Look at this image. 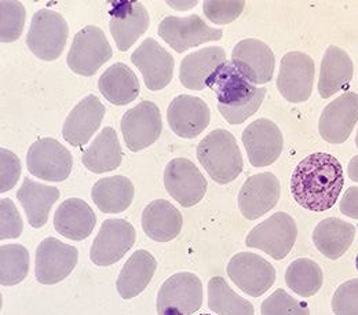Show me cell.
<instances>
[{"mask_svg": "<svg viewBox=\"0 0 358 315\" xmlns=\"http://www.w3.org/2000/svg\"><path fill=\"white\" fill-rule=\"evenodd\" d=\"M296 237L295 219L285 212H277L250 231L245 245L261 249L275 261H282L294 248Z\"/></svg>", "mask_w": 358, "mask_h": 315, "instance_id": "4", "label": "cell"}, {"mask_svg": "<svg viewBox=\"0 0 358 315\" xmlns=\"http://www.w3.org/2000/svg\"><path fill=\"white\" fill-rule=\"evenodd\" d=\"M113 55L105 34L98 27L89 25L79 31L68 52V66L80 76H92Z\"/></svg>", "mask_w": 358, "mask_h": 315, "instance_id": "7", "label": "cell"}, {"mask_svg": "<svg viewBox=\"0 0 358 315\" xmlns=\"http://www.w3.org/2000/svg\"><path fill=\"white\" fill-rule=\"evenodd\" d=\"M28 171L47 182L68 180L73 167L71 152L57 139L43 138L32 143L27 154Z\"/></svg>", "mask_w": 358, "mask_h": 315, "instance_id": "8", "label": "cell"}, {"mask_svg": "<svg viewBox=\"0 0 358 315\" xmlns=\"http://www.w3.org/2000/svg\"><path fill=\"white\" fill-rule=\"evenodd\" d=\"M164 186L177 203L190 208L204 198L208 183L193 161L178 157L166 167Z\"/></svg>", "mask_w": 358, "mask_h": 315, "instance_id": "14", "label": "cell"}, {"mask_svg": "<svg viewBox=\"0 0 358 315\" xmlns=\"http://www.w3.org/2000/svg\"><path fill=\"white\" fill-rule=\"evenodd\" d=\"M98 89L110 103L123 106L138 98L141 86L131 68L119 62L109 66L101 75Z\"/></svg>", "mask_w": 358, "mask_h": 315, "instance_id": "32", "label": "cell"}, {"mask_svg": "<svg viewBox=\"0 0 358 315\" xmlns=\"http://www.w3.org/2000/svg\"><path fill=\"white\" fill-rule=\"evenodd\" d=\"M157 262L146 251H136L126 262L117 278V292L123 299H133L142 293L152 281Z\"/></svg>", "mask_w": 358, "mask_h": 315, "instance_id": "33", "label": "cell"}, {"mask_svg": "<svg viewBox=\"0 0 358 315\" xmlns=\"http://www.w3.org/2000/svg\"><path fill=\"white\" fill-rule=\"evenodd\" d=\"M203 305V285L197 275L178 272L170 277L157 295V314L192 315Z\"/></svg>", "mask_w": 358, "mask_h": 315, "instance_id": "6", "label": "cell"}, {"mask_svg": "<svg viewBox=\"0 0 358 315\" xmlns=\"http://www.w3.org/2000/svg\"><path fill=\"white\" fill-rule=\"evenodd\" d=\"M160 38L177 52H185L192 47L221 41L222 29H214L197 14L189 17H167L159 25Z\"/></svg>", "mask_w": 358, "mask_h": 315, "instance_id": "9", "label": "cell"}, {"mask_svg": "<svg viewBox=\"0 0 358 315\" xmlns=\"http://www.w3.org/2000/svg\"><path fill=\"white\" fill-rule=\"evenodd\" d=\"M341 212L353 219H358V186H352L343 194L341 204Z\"/></svg>", "mask_w": 358, "mask_h": 315, "instance_id": "43", "label": "cell"}, {"mask_svg": "<svg viewBox=\"0 0 358 315\" xmlns=\"http://www.w3.org/2000/svg\"><path fill=\"white\" fill-rule=\"evenodd\" d=\"M91 197L101 212L120 214L129 210L134 200V184L122 175L103 178L92 186Z\"/></svg>", "mask_w": 358, "mask_h": 315, "instance_id": "31", "label": "cell"}, {"mask_svg": "<svg viewBox=\"0 0 358 315\" xmlns=\"http://www.w3.org/2000/svg\"><path fill=\"white\" fill-rule=\"evenodd\" d=\"M226 62V52L220 45L206 47L194 51L180 62L179 80L187 90L201 91L207 79Z\"/></svg>", "mask_w": 358, "mask_h": 315, "instance_id": "24", "label": "cell"}, {"mask_svg": "<svg viewBox=\"0 0 358 315\" xmlns=\"http://www.w3.org/2000/svg\"><path fill=\"white\" fill-rule=\"evenodd\" d=\"M25 25V8L20 1H0V42H15Z\"/></svg>", "mask_w": 358, "mask_h": 315, "instance_id": "37", "label": "cell"}, {"mask_svg": "<svg viewBox=\"0 0 358 315\" xmlns=\"http://www.w3.org/2000/svg\"><path fill=\"white\" fill-rule=\"evenodd\" d=\"M21 177L20 159L10 150L0 149V191L11 190Z\"/></svg>", "mask_w": 358, "mask_h": 315, "instance_id": "42", "label": "cell"}, {"mask_svg": "<svg viewBox=\"0 0 358 315\" xmlns=\"http://www.w3.org/2000/svg\"><path fill=\"white\" fill-rule=\"evenodd\" d=\"M96 217L89 204L80 198L65 200L54 215L57 233L72 241H82L91 235Z\"/></svg>", "mask_w": 358, "mask_h": 315, "instance_id": "25", "label": "cell"}, {"mask_svg": "<svg viewBox=\"0 0 358 315\" xmlns=\"http://www.w3.org/2000/svg\"><path fill=\"white\" fill-rule=\"evenodd\" d=\"M201 315H210V314H201Z\"/></svg>", "mask_w": 358, "mask_h": 315, "instance_id": "47", "label": "cell"}, {"mask_svg": "<svg viewBox=\"0 0 358 315\" xmlns=\"http://www.w3.org/2000/svg\"><path fill=\"white\" fill-rule=\"evenodd\" d=\"M17 198L21 203L31 226L41 228L47 224L50 210L59 198V190L54 186H45L25 178L17 193Z\"/></svg>", "mask_w": 358, "mask_h": 315, "instance_id": "30", "label": "cell"}, {"mask_svg": "<svg viewBox=\"0 0 358 315\" xmlns=\"http://www.w3.org/2000/svg\"><path fill=\"white\" fill-rule=\"evenodd\" d=\"M167 119L177 135L193 139L208 127L211 112L203 99L192 95H179L170 103Z\"/></svg>", "mask_w": 358, "mask_h": 315, "instance_id": "22", "label": "cell"}, {"mask_svg": "<svg viewBox=\"0 0 358 315\" xmlns=\"http://www.w3.org/2000/svg\"><path fill=\"white\" fill-rule=\"evenodd\" d=\"M343 184L345 174L339 160L328 153H313L295 168L291 191L305 210L324 212L336 204Z\"/></svg>", "mask_w": 358, "mask_h": 315, "instance_id": "1", "label": "cell"}, {"mask_svg": "<svg viewBox=\"0 0 358 315\" xmlns=\"http://www.w3.org/2000/svg\"><path fill=\"white\" fill-rule=\"evenodd\" d=\"M356 268H357V270H358V255H357V258H356Z\"/></svg>", "mask_w": 358, "mask_h": 315, "instance_id": "45", "label": "cell"}, {"mask_svg": "<svg viewBox=\"0 0 358 315\" xmlns=\"http://www.w3.org/2000/svg\"><path fill=\"white\" fill-rule=\"evenodd\" d=\"M231 64L251 85H266L274 73V52L258 39H245L234 45Z\"/></svg>", "mask_w": 358, "mask_h": 315, "instance_id": "18", "label": "cell"}, {"mask_svg": "<svg viewBox=\"0 0 358 315\" xmlns=\"http://www.w3.org/2000/svg\"><path fill=\"white\" fill-rule=\"evenodd\" d=\"M314 73L315 65L308 54L299 51L288 52L281 59L277 89L288 102H305L313 91Z\"/></svg>", "mask_w": 358, "mask_h": 315, "instance_id": "10", "label": "cell"}, {"mask_svg": "<svg viewBox=\"0 0 358 315\" xmlns=\"http://www.w3.org/2000/svg\"><path fill=\"white\" fill-rule=\"evenodd\" d=\"M206 87L214 91L218 110L230 124H241L255 115L268 92L265 87L251 85L229 61L207 79Z\"/></svg>", "mask_w": 358, "mask_h": 315, "instance_id": "2", "label": "cell"}, {"mask_svg": "<svg viewBox=\"0 0 358 315\" xmlns=\"http://www.w3.org/2000/svg\"><path fill=\"white\" fill-rule=\"evenodd\" d=\"M335 315H358V278L343 282L332 298Z\"/></svg>", "mask_w": 358, "mask_h": 315, "instance_id": "40", "label": "cell"}, {"mask_svg": "<svg viewBox=\"0 0 358 315\" xmlns=\"http://www.w3.org/2000/svg\"><path fill=\"white\" fill-rule=\"evenodd\" d=\"M182 225L183 218L180 212L167 200H155L142 212L145 234L157 242H169L177 238Z\"/></svg>", "mask_w": 358, "mask_h": 315, "instance_id": "27", "label": "cell"}, {"mask_svg": "<svg viewBox=\"0 0 358 315\" xmlns=\"http://www.w3.org/2000/svg\"><path fill=\"white\" fill-rule=\"evenodd\" d=\"M110 10L109 29L120 51H127L149 28V13L139 1H117Z\"/></svg>", "mask_w": 358, "mask_h": 315, "instance_id": "21", "label": "cell"}, {"mask_svg": "<svg viewBox=\"0 0 358 315\" xmlns=\"http://www.w3.org/2000/svg\"><path fill=\"white\" fill-rule=\"evenodd\" d=\"M29 271V252L18 244L0 247V284L13 286L22 282Z\"/></svg>", "mask_w": 358, "mask_h": 315, "instance_id": "36", "label": "cell"}, {"mask_svg": "<svg viewBox=\"0 0 358 315\" xmlns=\"http://www.w3.org/2000/svg\"><path fill=\"white\" fill-rule=\"evenodd\" d=\"M324 275L321 268L310 259H296L285 271V284L296 295L312 298L322 286Z\"/></svg>", "mask_w": 358, "mask_h": 315, "instance_id": "35", "label": "cell"}, {"mask_svg": "<svg viewBox=\"0 0 358 315\" xmlns=\"http://www.w3.org/2000/svg\"><path fill=\"white\" fill-rule=\"evenodd\" d=\"M69 36L65 18L52 10H39L34 14L27 36V45L38 58L54 61L62 54Z\"/></svg>", "mask_w": 358, "mask_h": 315, "instance_id": "5", "label": "cell"}, {"mask_svg": "<svg viewBox=\"0 0 358 315\" xmlns=\"http://www.w3.org/2000/svg\"><path fill=\"white\" fill-rule=\"evenodd\" d=\"M135 237V228L130 222L124 219H108L101 226L91 245L90 259L96 266L115 265L133 248Z\"/></svg>", "mask_w": 358, "mask_h": 315, "instance_id": "11", "label": "cell"}, {"mask_svg": "<svg viewBox=\"0 0 358 315\" xmlns=\"http://www.w3.org/2000/svg\"><path fill=\"white\" fill-rule=\"evenodd\" d=\"M245 7L244 0H207L203 4V10L206 17L217 24L224 25L229 22H233L236 18L240 17Z\"/></svg>", "mask_w": 358, "mask_h": 315, "instance_id": "39", "label": "cell"}, {"mask_svg": "<svg viewBox=\"0 0 358 315\" xmlns=\"http://www.w3.org/2000/svg\"><path fill=\"white\" fill-rule=\"evenodd\" d=\"M262 315H310L306 303L296 300L284 289H277L262 303Z\"/></svg>", "mask_w": 358, "mask_h": 315, "instance_id": "38", "label": "cell"}, {"mask_svg": "<svg viewBox=\"0 0 358 315\" xmlns=\"http://www.w3.org/2000/svg\"><path fill=\"white\" fill-rule=\"evenodd\" d=\"M356 227L338 218H327L315 226L313 241L315 248L328 259L342 258L352 247Z\"/></svg>", "mask_w": 358, "mask_h": 315, "instance_id": "28", "label": "cell"}, {"mask_svg": "<svg viewBox=\"0 0 358 315\" xmlns=\"http://www.w3.org/2000/svg\"><path fill=\"white\" fill-rule=\"evenodd\" d=\"M243 145L252 167H268L277 161L282 152L281 130L268 119L252 122L243 131Z\"/></svg>", "mask_w": 358, "mask_h": 315, "instance_id": "19", "label": "cell"}, {"mask_svg": "<svg viewBox=\"0 0 358 315\" xmlns=\"http://www.w3.org/2000/svg\"><path fill=\"white\" fill-rule=\"evenodd\" d=\"M122 134L131 152H139L153 145L163 131L160 109L155 102L142 101L127 110L120 123Z\"/></svg>", "mask_w": 358, "mask_h": 315, "instance_id": "12", "label": "cell"}, {"mask_svg": "<svg viewBox=\"0 0 358 315\" xmlns=\"http://www.w3.org/2000/svg\"><path fill=\"white\" fill-rule=\"evenodd\" d=\"M122 160L123 150L112 127L103 129L82 156L83 166L94 174L110 173L120 167Z\"/></svg>", "mask_w": 358, "mask_h": 315, "instance_id": "29", "label": "cell"}, {"mask_svg": "<svg viewBox=\"0 0 358 315\" xmlns=\"http://www.w3.org/2000/svg\"><path fill=\"white\" fill-rule=\"evenodd\" d=\"M131 62L143 76L145 85L150 91L166 89L174 76V58L155 39H146L135 50Z\"/></svg>", "mask_w": 358, "mask_h": 315, "instance_id": "16", "label": "cell"}, {"mask_svg": "<svg viewBox=\"0 0 358 315\" xmlns=\"http://www.w3.org/2000/svg\"><path fill=\"white\" fill-rule=\"evenodd\" d=\"M24 224L18 210L10 198L0 201V240L18 238L22 233Z\"/></svg>", "mask_w": 358, "mask_h": 315, "instance_id": "41", "label": "cell"}, {"mask_svg": "<svg viewBox=\"0 0 358 315\" xmlns=\"http://www.w3.org/2000/svg\"><path fill=\"white\" fill-rule=\"evenodd\" d=\"M197 159L220 184L237 180L244 167L237 140L226 130H215L206 136L197 146Z\"/></svg>", "mask_w": 358, "mask_h": 315, "instance_id": "3", "label": "cell"}, {"mask_svg": "<svg viewBox=\"0 0 358 315\" xmlns=\"http://www.w3.org/2000/svg\"><path fill=\"white\" fill-rule=\"evenodd\" d=\"M103 116L105 106L101 101L95 95L86 96L66 117L62 129L64 139L75 147H83L99 129Z\"/></svg>", "mask_w": 358, "mask_h": 315, "instance_id": "23", "label": "cell"}, {"mask_svg": "<svg viewBox=\"0 0 358 315\" xmlns=\"http://www.w3.org/2000/svg\"><path fill=\"white\" fill-rule=\"evenodd\" d=\"M208 307L218 315H254L252 303L238 296L224 277H213L208 282Z\"/></svg>", "mask_w": 358, "mask_h": 315, "instance_id": "34", "label": "cell"}, {"mask_svg": "<svg viewBox=\"0 0 358 315\" xmlns=\"http://www.w3.org/2000/svg\"><path fill=\"white\" fill-rule=\"evenodd\" d=\"M357 122L358 94L348 91L322 110L318 131L325 142L339 145L352 135Z\"/></svg>", "mask_w": 358, "mask_h": 315, "instance_id": "17", "label": "cell"}, {"mask_svg": "<svg viewBox=\"0 0 358 315\" xmlns=\"http://www.w3.org/2000/svg\"><path fill=\"white\" fill-rule=\"evenodd\" d=\"M280 193V182L274 174L252 175L244 182L238 193V208L245 219L255 221L277 205Z\"/></svg>", "mask_w": 358, "mask_h": 315, "instance_id": "20", "label": "cell"}, {"mask_svg": "<svg viewBox=\"0 0 358 315\" xmlns=\"http://www.w3.org/2000/svg\"><path fill=\"white\" fill-rule=\"evenodd\" d=\"M356 146H357V147H358V133H357V136H356Z\"/></svg>", "mask_w": 358, "mask_h": 315, "instance_id": "46", "label": "cell"}, {"mask_svg": "<svg viewBox=\"0 0 358 315\" xmlns=\"http://www.w3.org/2000/svg\"><path fill=\"white\" fill-rule=\"evenodd\" d=\"M229 278L247 295L259 298L275 282V270L266 259L252 252L234 255L227 265Z\"/></svg>", "mask_w": 358, "mask_h": 315, "instance_id": "13", "label": "cell"}, {"mask_svg": "<svg viewBox=\"0 0 358 315\" xmlns=\"http://www.w3.org/2000/svg\"><path fill=\"white\" fill-rule=\"evenodd\" d=\"M355 66L350 55L336 45H329L321 62L318 92L327 99L339 91L349 87L353 79Z\"/></svg>", "mask_w": 358, "mask_h": 315, "instance_id": "26", "label": "cell"}, {"mask_svg": "<svg viewBox=\"0 0 358 315\" xmlns=\"http://www.w3.org/2000/svg\"><path fill=\"white\" fill-rule=\"evenodd\" d=\"M79 252L75 247L57 238H45L36 249L35 274L43 285H54L65 279L78 265Z\"/></svg>", "mask_w": 358, "mask_h": 315, "instance_id": "15", "label": "cell"}, {"mask_svg": "<svg viewBox=\"0 0 358 315\" xmlns=\"http://www.w3.org/2000/svg\"><path fill=\"white\" fill-rule=\"evenodd\" d=\"M349 178L358 182V156H355L349 163Z\"/></svg>", "mask_w": 358, "mask_h": 315, "instance_id": "44", "label": "cell"}]
</instances>
